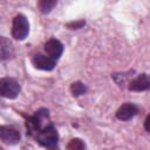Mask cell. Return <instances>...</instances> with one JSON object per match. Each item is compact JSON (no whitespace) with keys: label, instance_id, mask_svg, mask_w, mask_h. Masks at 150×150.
Listing matches in <instances>:
<instances>
[{"label":"cell","instance_id":"ba28073f","mask_svg":"<svg viewBox=\"0 0 150 150\" xmlns=\"http://www.w3.org/2000/svg\"><path fill=\"white\" fill-rule=\"evenodd\" d=\"M131 91H145L150 89V76L148 74H139L137 77L131 80L128 86Z\"/></svg>","mask_w":150,"mask_h":150},{"label":"cell","instance_id":"8fae6325","mask_svg":"<svg viewBox=\"0 0 150 150\" xmlns=\"http://www.w3.org/2000/svg\"><path fill=\"white\" fill-rule=\"evenodd\" d=\"M87 90H88L87 86L83 82H81V81H75V82H73L70 84V93L75 97L81 96V95H84L87 93Z\"/></svg>","mask_w":150,"mask_h":150},{"label":"cell","instance_id":"9c48e42d","mask_svg":"<svg viewBox=\"0 0 150 150\" xmlns=\"http://www.w3.org/2000/svg\"><path fill=\"white\" fill-rule=\"evenodd\" d=\"M138 112V107L134 103L127 102L124 104H122L117 111H116V117L120 121H129L131 120L134 116H136Z\"/></svg>","mask_w":150,"mask_h":150},{"label":"cell","instance_id":"8992f818","mask_svg":"<svg viewBox=\"0 0 150 150\" xmlns=\"http://www.w3.org/2000/svg\"><path fill=\"white\" fill-rule=\"evenodd\" d=\"M32 63L36 69L46 70V71L53 70L56 66V61L46 54H35L32 59Z\"/></svg>","mask_w":150,"mask_h":150},{"label":"cell","instance_id":"277c9868","mask_svg":"<svg viewBox=\"0 0 150 150\" xmlns=\"http://www.w3.org/2000/svg\"><path fill=\"white\" fill-rule=\"evenodd\" d=\"M21 91L20 83L13 77H2L0 80V94L2 97L13 100L16 98Z\"/></svg>","mask_w":150,"mask_h":150},{"label":"cell","instance_id":"3957f363","mask_svg":"<svg viewBox=\"0 0 150 150\" xmlns=\"http://www.w3.org/2000/svg\"><path fill=\"white\" fill-rule=\"evenodd\" d=\"M49 116V111L47 109H40L38 111H35V114L33 116H30L27 122H26V127H27V132L33 135V134H38L41 129H43L46 125H43V122L48 120Z\"/></svg>","mask_w":150,"mask_h":150},{"label":"cell","instance_id":"30bf717a","mask_svg":"<svg viewBox=\"0 0 150 150\" xmlns=\"http://www.w3.org/2000/svg\"><path fill=\"white\" fill-rule=\"evenodd\" d=\"M13 55H14V47H13L12 42L7 38L1 36L0 38V59H1V61L11 59V57H13Z\"/></svg>","mask_w":150,"mask_h":150},{"label":"cell","instance_id":"5bb4252c","mask_svg":"<svg viewBox=\"0 0 150 150\" xmlns=\"http://www.w3.org/2000/svg\"><path fill=\"white\" fill-rule=\"evenodd\" d=\"M86 25V22L83 21V20H80V21H73V22H70V23H68L67 26L70 28V29H79V28H82L83 26Z\"/></svg>","mask_w":150,"mask_h":150},{"label":"cell","instance_id":"7a4b0ae2","mask_svg":"<svg viewBox=\"0 0 150 150\" xmlns=\"http://www.w3.org/2000/svg\"><path fill=\"white\" fill-rule=\"evenodd\" d=\"M29 33V22L23 14H16L12 22V36L15 40H25Z\"/></svg>","mask_w":150,"mask_h":150},{"label":"cell","instance_id":"52a82bcc","mask_svg":"<svg viewBox=\"0 0 150 150\" xmlns=\"http://www.w3.org/2000/svg\"><path fill=\"white\" fill-rule=\"evenodd\" d=\"M45 52H46V55L57 61L63 54V45L57 39H49L45 43Z\"/></svg>","mask_w":150,"mask_h":150},{"label":"cell","instance_id":"7c38bea8","mask_svg":"<svg viewBox=\"0 0 150 150\" xmlns=\"http://www.w3.org/2000/svg\"><path fill=\"white\" fill-rule=\"evenodd\" d=\"M56 4L57 2L55 0H42V1H40L38 4V6H39L40 11L43 14H47V13H49L54 8V6H56Z\"/></svg>","mask_w":150,"mask_h":150},{"label":"cell","instance_id":"9a60e30c","mask_svg":"<svg viewBox=\"0 0 150 150\" xmlns=\"http://www.w3.org/2000/svg\"><path fill=\"white\" fill-rule=\"evenodd\" d=\"M144 129L148 131V132H150V114L145 117V120H144Z\"/></svg>","mask_w":150,"mask_h":150},{"label":"cell","instance_id":"4fadbf2b","mask_svg":"<svg viewBox=\"0 0 150 150\" xmlns=\"http://www.w3.org/2000/svg\"><path fill=\"white\" fill-rule=\"evenodd\" d=\"M69 150H86V145L82 139L80 138H73L68 144Z\"/></svg>","mask_w":150,"mask_h":150},{"label":"cell","instance_id":"5b68a950","mask_svg":"<svg viewBox=\"0 0 150 150\" xmlns=\"http://www.w3.org/2000/svg\"><path fill=\"white\" fill-rule=\"evenodd\" d=\"M0 138L5 144L14 145V144H18L20 142L21 135L15 128H13L11 125H1V128H0Z\"/></svg>","mask_w":150,"mask_h":150},{"label":"cell","instance_id":"6da1fadb","mask_svg":"<svg viewBox=\"0 0 150 150\" xmlns=\"http://www.w3.org/2000/svg\"><path fill=\"white\" fill-rule=\"evenodd\" d=\"M57 139H59L57 130L55 129L54 124H52V123H48L43 129H41L36 134L38 143L46 148H52V146L56 145Z\"/></svg>","mask_w":150,"mask_h":150}]
</instances>
